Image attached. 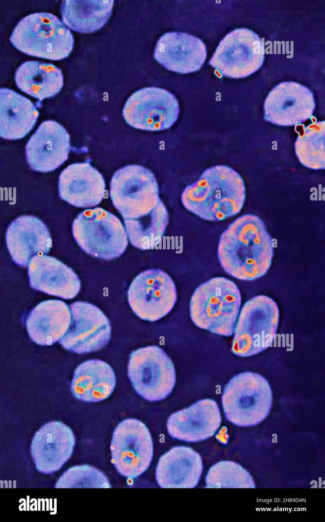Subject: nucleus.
Here are the masks:
<instances>
[{
  "label": "nucleus",
  "instance_id": "obj_1",
  "mask_svg": "<svg viewBox=\"0 0 325 522\" xmlns=\"http://www.w3.org/2000/svg\"><path fill=\"white\" fill-rule=\"evenodd\" d=\"M217 255L221 266L231 276L242 280H255L270 267L273 240L259 217L245 214L223 232Z\"/></svg>",
  "mask_w": 325,
  "mask_h": 522
},
{
  "label": "nucleus",
  "instance_id": "obj_30",
  "mask_svg": "<svg viewBox=\"0 0 325 522\" xmlns=\"http://www.w3.org/2000/svg\"><path fill=\"white\" fill-rule=\"evenodd\" d=\"M298 136L295 142L296 155L305 167L312 170L325 168V121H313L306 126H295Z\"/></svg>",
  "mask_w": 325,
  "mask_h": 522
},
{
  "label": "nucleus",
  "instance_id": "obj_20",
  "mask_svg": "<svg viewBox=\"0 0 325 522\" xmlns=\"http://www.w3.org/2000/svg\"><path fill=\"white\" fill-rule=\"evenodd\" d=\"M6 241L12 259L23 267H27L34 256L47 254L52 247L47 227L31 215L19 216L9 225Z\"/></svg>",
  "mask_w": 325,
  "mask_h": 522
},
{
  "label": "nucleus",
  "instance_id": "obj_28",
  "mask_svg": "<svg viewBox=\"0 0 325 522\" xmlns=\"http://www.w3.org/2000/svg\"><path fill=\"white\" fill-rule=\"evenodd\" d=\"M114 2L113 0L62 1L61 12L63 22L76 32H94L108 21L112 14Z\"/></svg>",
  "mask_w": 325,
  "mask_h": 522
},
{
  "label": "nucleus",
  "instance_id": "obj_25",
  "mask_svg": "<svg viewBox=\"0 0 325 522\" xmlns=\"http://www.w3.org/2000/svg\"><path fill=\"white\" fill-rule=\"evenodd\" d=\"M113 369L104 361L90 359L76 369L71 382V390L77 399L87 402L108 398L116 385Z\"/></svg>",
  "mask_w": 325,
  "mask_h": 522
},
{
  "label": "nucleus",
  "instance_id": "obj_9",
  "mask_svg": "<svg viewBox=\"0 0 325 522\" xmlns=\"http://www.w3.org/2000/svg\"><path fill=\"white\" fill-rule=\"evenodd\" d=\"M128 376L136 392L149 401L168 397L176 380L172 360L157 346H148L131 352Z\"/></svg>",
  "mask_w": 325,
  "mask_h": 522
},
{
  "label": "nucleus",
  "instance_id": "obj_24",
  "mask_svg": "<svg viewBox=\"0 0 325 522\" xmlns=\"http://www.w3.org/2000/svg\"><path fill=\"white\" fill-rule=\"evenodd\" d=\"M71 314L63 301H42L30 312L26 327L31 340L40 346L52 345L60 341L70 325Z\"/></svg>",
  "mask_w": 325,
  "mask_h": 522
},
{
  "label": "nucleus",
  "instance_id": "obj_31",
  "mask_svg": "<svg viewBox=\"0 0 325 522\" xmlns=\"http://www.w3.org/2000/svg\"><path fill=\"white\" fill-rule=\"evenodd\" d=\"M206 488H255L256 485L249 472L238 463L221 461L211 467L206 478Z\"/></svg>",
  "mask_w": 325,
  "mask_h": 522
},
{
  "label": "nucleus",
  "instance_id": "obj_5",
  "mask_svg": "<svg viewBox=\"0 0 325 522\" xmlns=\"http://www.w3.org/2000/svg\"><path fill=\"white\" fill-rule=\"evenodd\" d=\"M227 419L240 427L257 425L270 412L272 394L268 381L262 375L245 372L233 377L221 397Z\"/></svg>",
  "mask_w": 325,
  "mask_h": 522
},
{
  "label": "nucleus",
  "instance_id": "obj_3",
  "mask_svg": "<svg viewBox=\"0 0 325 522\" xmlns=\"http://www.w3.org/2000/svg\"><path fill=\"white\" fill-rule=\"evenodd\" d=\"M241 303L237 285L223 277L199 285L190 302V315L198 327L220 335H232Z\"/></svg>",
  "mask_w": 325,
  "mask_h": 522
},
{
  "label": "nucleus",
  "instance_id": "obj_22",
  "mask_svg": "<svg viewBox=\"0 0 325 522\" xmlns=\"http://www.w3.org/2000/svg\"><path fill=\"white\" fill-rule=\"evenodd\" d=\"M30 286L64 299L74 298L81 289L77 274L69 267L50 256H34L28 265Z\"/></svg>",
  "mask_w": 325,
  "mask_h": 522
},
{
  "label": "nucleus",
  "instance_id": "obj_8",
  "mask_svg": "<svg viewBox=\"0 0 325 522\" xmlns=\"http://www.w3.org/2000/svg\"><path fill=\"white\" fill-rule=\"evenodd\" d=\"M110 186L113 204L123 220L147 214L162 201L154 173L141 165H129L118 169Z\"/></svg>",
  "mask_w": 325,
  "mask_h": 522
},
{
  "label": "nucleus",
  "instance_id": "obj_11",
  "mask_svg": "<svg viewBox=\"0 0 325 522\" xmlns=\"http://www.w3.org/2000/svg\"><path fill=\"white\" fill-rule=\"evenodd\" d=\"M111 462L122 476L133 479L148 467L153 456L150 432L140 421L127 419L114 430L111 442Z\"/></svg>",
  "mask_w": 325,
  "mask_h": 522
},
{
  "label": "nucleus",
  "instance_id": "obj_13",
  "mask_svg": "<svg viewBox=\"0 0 325 522\" xmlns=\"http://www.w3.org/2000/svg\"><path fill=\"white\" fill-rule=\"evenodd\" d=\"M180 112L175 96L158 87H145L134 92L122 111L126 121L132 127L144 130L160 131L170 128Z\"/></svg>",
  "mask_w": 325,
  "mask_h": 522
},
{
  "label": "nucleus",
  "instance_id": "obj_7",
  "mask_svg": "<svg viewBox=\"0 0 325 522\" xmlns=\"http://www.w3.org/2000/svg\"><path fill=\"white\" fill-rule=\"evenodd\" d=\"M279 309L276 302L264 295L255 296L243 305L234 329L232 352L248 357L271 346L277 334Z\"/></svg>",
  "mask_w": 325,
  "mask_h": 522
},
{
  "label": "nucleus",
  "instance_id": "obj_26",
  "mask_svg": "<svg viewBox=\"0 0 325 522\" xmlns=\"http://www.w3.org/2000/svg\"><path fill=\"white\" fill-rule=\"evenodd\" d=\"M39 112L27 97L7 88L0 89V135L7 140L25 137L34 126Z\"/></svg>",
  "mask_w": 325,
  "mask_h": 522
},
{
  "label": "nucleus",
  "instance_id": "obj_19",
  "mask_svg": "<svg viewBox=\"0 0 325 522\" xmlns=\"http://www.w3.org/2000/svg\"><path fill=\"white\" fill-rule=\"evenodd\" d=\"M221 421L217 403L210 399H204L172 413L168 419L167 428L174 438L196 442L214 435Z\"/></svg>",
  "mask_w": 325,
  "mask_h": 522
},
{
  "label": "nucleus",
  "instance_id": "obj_18",
  "mask_svg": "<svg viewBox=\"0 0 325 522\" xmlns=\"http://www.w3.org/2000/svg\"><path fill=\"white\" fill-rule=\"evenodd\" d=\"M206 57V47L201 39L179 32L161 36L154 54V59L166 69L182 74L199 70Z\"/></svg>",
  "mask_w": 325,
  "mask_h": 522
},
{
  "label": "nucleus",
  "instance_id": "obj_17",
  "mask_svg": "<svg viewBox=\"0 0 325 522\" xmlns=\"http://www.w3.org/2000/svg\"><path fill=\"white\" fill-rule=\"evenodd\" d=\"M71 149L70 135L54 120L42 122L26 147L27 162L34 170H54L67 160Z\"/></svg>",
  "mask_w": 325,
  "mask_h": 522
},
{
  "label": "nucleus",
  "instance_id": "obj_21",
  "mask_svg": "<svg viewBox=\"0 0 325 522\" xmlns=\"http://www.w3.org/2000/svg\"><path fill=\"white\" fill-rule=\"evenodd\" d=\"M105 188L102 175L88 162L71 164L59 176L60 198L78 207L99 204L104 197Z\"/></svg>",
  "mask_w": 325,
  "mask_h": 522
},
{
  "label": "nucleus",
  "instance_id": "obj_4",
  "mask_svg": "<svg viewBox=\"0 0 325 522\" xmlns=\"http://www.w3.org/2000/svg\"><path fill=\"white\" fill-rule=\"evenodd\" d=\"M10 41L27 55L51 60L66 58L74 44L70 30L57 16L46 12L31 13L20 19Z\"/></svg>",
  "mask_w": 325,
  "mask_h": 522
},
{
  "label": "nucleus",
  "instance_id": "obj_10",
  "mask_svg": "<svg viewBox=\"0 0 325 522\" xmlns=\"http://www.w3.org/2000/svg\"><path fill=\"white\" fill-rule=\"evenodd\" d=\"M264 57V45L259 36L248 29L238 28L221 40L209 64L221 76L243 78L257 71Z\"/></svg>",
  "mask_w": 325,
  "mask_h": 522
},
{
  "label": "nucleus",
  "instance_id": "obj_16",
  "mask_svg": "<svg viewBox=\"0 0 325 522\" xmlns=\"http://www.w3.org/2000/svg\"><path fill=\"white\" fill-rule=\"evenodd\" d=\"M75 445L71 428L53 421L42 425L34 434L30 452L39 472L51 474L59 470L70 458Z\"/></svg>",
  "mask_w": 325,
  "mask_h": 522
},
{
  "label": "nucleus",
  "instance_id": "obj_32",
  "mask_svg": "<svg viewBox=\"0 0 325 522\" xmlns=\"http://www.w3.org/2000/svg\"><path fill=\"white\" fill-rule=\"evenodd\" d=\"M56 488H109L107 476L97 468L89 465H76L64 472L57 480Z\"/></svg>",
  "mask_w": 325,
  "mask_h": 522
},
{
  "label": "nucleus",
  "instance_id": "obj_15",
  "mask_svg": "<svg viewBox=\"0 0 325 522\" xmlns=\"http://www.w3.org/2000/svg\"><path fill=\"white\" fill-rule=\"evenodd\" d=\"M315 102L312 92L294 82H283L268 94L263 106L264 119L281 126L300 124L313 118Z\"/></svg>",
  "mask_w": 325,
  "mask_h": 522
},
{
  "label": "nucleus",
  "instance_id": "obj_14",
  "mask_svg": "<svg viewBox=\"0 0 325 522\" xmlns=\"http://www.w3.org/2000/svg\"><path fill=\"white\" fill-rule=\"evenodd\" d=\"M71 321L59 343L69 351L84 354L97 351L111 338L110 321L97 306L87 302L77 301L69 305Z\"/></svg>",
  "mask_w": 325,
  "mask_h": 522
},
{
  "label": "nucleus",
  "instance_id": "obj_23",
  "mask_svg": "<svg viewBox=\"0 0 325 522\" xmlns=\"http://www.w3.org/2000/svg\"><path fill=\"white\" fill-rule=\"evenodd\" d=\"M203 470L201 456L191 448L176 446L160 458L156 469L159 485L166 488H191Z\"/></svg>",
  "mask_w": 325,
  "mask_h": 522
},
{
  "label": "nucleus",
  "instance_id": "obj_29",
  "mask_svg": "<svg viewBox=\"0 0 325 522\" xmlns=\"http://www.w3.org/2000/svg\"><path fill=\"white\" fill-rule=\"evenodd\" d=\"M168 219V213L162 201L147 214L136 219H124L130 243L142 250L155 248L162 240Z\"/></svg>",
  "mask_w": 325,
  "mask_h": 522
},
{
  "label": "nucleus",
  "instance_id": "obj_12",
  "mask_svg": "<svg viewBox=\"0 0 325 522\" xmlns=\"http://www.w3.org/2000/svg\"><path fill=\"white\" fill-rule=\"evenodd\" d=\"M129 304L141 319L154 322L173 307L177 294L170 276L160 269H149L137 275L127 292Z\"/></svg>",
  "mask_w": 325,
  "mask_h": 522
},
{
  "label": "nucleus",
  "instance_id": "obj_2",
  "mask_svg": "<svg viewBox=\"0 0 325 522\" xmlns=\"http://www.w3.org/2000/svg\"><path fill=\"white\" fill-rule=\"evenodd\" d=\"M245 198L242 177L235 169L224 165L206 169L181 195L186 209L203 220L214 222L238 214Z\"/></svg>",
  "mask_w": 325,
  "mask_h": 522
},
{
  "label": "nucleus",
  "instance_id": "obj_27",
  "mask_svg": "<svg viewBox=\"0 0 325 522\" xmlns=\"http://www.w3.org/2000/svg\"><path fill=\"white\" fill-rule=\"evenodd\" d=\"M15 81L20 90L39 101L55 96L64 84L61 69L52 63L35 60L26 61L18 67Z\"/></svg>",
  "mask_w": 325,
  "mask_h": 522
},
{
  "label": "nucleus",
  "instance_id": "obj_6",
  "mask_svg": "<svg viewBox=\"0 0 325 522\" xmlns=\"http://www.w3.org/2000/svg\"><path fill=\"white\" fill-rule=\"evenodd\" d=\"M72 231L74 240L84 252L103 260L118 258L128 244L120 220L101 207L80 213L72 223Z\"/></svg>",
  "mask_w": 325,
  "mask_h": 522
}]
</instances>
